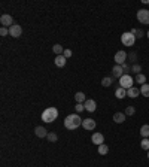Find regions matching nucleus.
Masks as SVG:
<instances>
[{
    "label": "nucleus",
    "instance_id": "nucleus-1",
    "mask_svg": "<svg viewBox=\"0 0 149 167\" xmlns=\"http://www.w3.org/2000/svg\"><path fill=\"white\" fill-rule=\"evenodd\" d=\"M82 125V121H81V117L78 114H73V115H67L66 120H64V127L67 130H76L78 127Z\"/></svg>",
    "mask_w": 149,
    "mask_h": 167
},
{
    "label": "nucleus",
    "instance_id": "nucleus-2",
    "mask_svg": "<svg viewBox=\"0 0 149 167\" xmlns=\"http://www.w3.org/2000/svg\"><path fill=\"white\" fill-rule=\"evenodd\" d=\"M58 117V109L57 108H48L42 112V121L45 123H52Z\"/></svg>",
    "mask_w": 149,
    "mask_h": 167
},
{
    "label": "nucleus",
    "instance_id": "nucleus-3",
    "mask_svg": "<svg viewBox=\"0 0 149 167\" xmlns=\"http://www.w3.org/2000/svg\"><path fill=\"white\" fill-rule=\"evenodd\" d=\"M121 42L125 45V46H133L134 45V42H136V36L130 32H125V33H122V36H121Z\"/></svg>",
    "mask_w": 149,
    "mask_h": 167
},
{
    "label": "nucleus",
    "instance_id": "nucleus-4",
    "mask_svg": "<svg viewBox=\"0 0 149 167\" xmlns=\"http://www.w3.org/2000/svg\"><path fill=\"white\" fill-rule=\"evenodd\" d=\"M133 82H134V79H133L130 75H124V76L119 79V85H121V88H124V90H130V88L133 87Z\"/></svg>",
    "mask_w": 149,
    "mask_h": 167
},
{
    "label": "nucleus",
    "instance_id": "nucleus-5",
    "mask_svg": "<svg viewBox=\"0 0 149 167\" xmlns=\"http://www.w3.org/2000/svg\"><path fill=\"white\" fill-rule=\"evenodd\" d=\"M137 20L142 24H149V11L148 9H140L137 12Z\"/></svg>",
    "mask_w": 149,
    "mask_h": 167
},
{
    "label": "nucleus",
    "instance_id": "nucleus-6",
    "mask_svg": "<svg viewBox=\"0 0 149 167\" xmlns=\"http://www.w3.org/2000/svg\"><path fill=\"white\" fill-rule=\"evenodd\" d=\"M0 24H2V27H12L14 26V20H12V17L11 15H8V14H3L2 17H0Z\"/></svg>",
    "mask_w": 149,
    "mask_h": 167
},
{
    "label": "nucleus",
    "instance_id": "nucleus-7",
    "mask_svg": "<svg viewBox=\"0 0 149 167\" xmlns=\"http://www.w3.org/2000/svg\"><path fill=\"white\" fill-rule=\"evenodd\" d=\"M113 58H115V63H116L118 66H122V64L125 63V60H127V52H125V51H118Z\"/></svg>",
    "mask_w": 149,
    "mask_h": 167
},
{
    "label": "nucleus",
    "instance_id": "nucleus-8",
    "mask_svg": "<svg viewBox=\"0 0 149 167\" xmlns=\"http://www.w3.org/2000/svg\"><path fill=\"white\" fill-rule=\"evenodd\" d=\"M9 35L12 38H20L23 35V27L18 26V24H14L12 27H9Z\"/></svg>",
    "mask_w": 149,
    "mask_h": 167
},
{
    "label": "nucleus",
    "instance_id": "nucleus-9",
    "mask_svg": "<svg viewBox=\"0 0 149 167\" xmlns=\"http://www.w3.org/2000/svg\"><path fill=\"white\" fill-rule=\"evenodd\" d=\"M91 142H93L94 145L100 146V145L105 143V136H103L102 133H93V136H91Z\"/></svg>",
    "mask_w": 149,
    "mask_h": 167
},
{
    "label": "nucleus",
    "instance_id": "nucleus-10",
    "mask_svg": "<svg viewBox=\"0 0 149 167\" xmlns=\"http://www.w3.org/2000/svg\"><path fill=\"white\" fill-rule=\"evenodd\" d=\"M96 121L94 120H91V118H85V120H82V127L85 128V130H94L96 128Z\"/></svg>",
    "mask_w": 149,
    "mask_h": 167
},
{
    "label": "nucleus",
    "instance_id": "nucleus-11",
    "mask_svg": "<svg viewBox=\"0 0 149 167\" xmlns=\"http://www.w3.org/2000/svg\"><path fill=\"white\" fill-rule=\"evenodd\" d=\"M112 75H113V78H118V79H121L125 73H124V70H122V66H118V64H115L113 66V69H112Z\"/></svg>",
    "mask_w": 149,
    "mask_h": 167
},
{
    "label": "nucleus",
    "instance_id": "nucleus-12",
    "mask_svg": "<svg viewBox=\"0 0 149 167\" xmlns=\"http://www.w3.org/2000/svg\"><path fill=\"white\" fill-rule=\"evenodd\" d=\"M84 106H85V111H88V112H94L97 109V103L93 99H87V102L84 103Z\"/></svg>",
    "mask_w": 149,
    "mask_h": 167
},
{
    "label": "nucleus",
    "instance_id": "nucleus-13",
    "mask_svg": "<svg viewBox=\"0 0 149 167\" xmlns=\"http://www.w3.org/2000/svg\"><path fill=\"white\" fill-rule=\"evenodd\" d=\"M66 61H67V58H66L64 55H57L54 63H55L57 67H64V66H66Z\"/></svg>",
    "mask_w": 149,
    "mask_h": 167
},
{
    "label": "nucleus",
    "instance_id": "nucleus-14",
    "mask_svg": "<svg viewBox=\"0 0 149 167\" xmlns=\"http://www.w3.org/2000/svg\"><path fill=\"white\" fill-rule=\"evenodd\" d=\"M125 114H122V112H116L115 115H113V121L116 123V124H122L124 121H125Z\"/></svg>",
    "mask_w": 149,
    "mask_h": 167
},
{
    "label": "nucleus",
    "instance_id": "nucleus-15",
    "mask_svg": "<svg viewBox=\"0 0 149 167\" xmlns=\"http://www.w3.org/2000/svg\"><path fill=\"white\" fill-rule=\"evenodd\" d=\"M139 94H140V90H139V88H136V87H131L130 90H127V96H128V97H131V99H136Z\"/></svg>",
    "mask_w": 149,
    "mask_h": 167
},
{
    "label": "nucleus",
    "instance_id": "nucleus-16",
    "mask_svg": "<svg viewBox=\"0 0 149 167\" xmlns=\"http://www.w3.org/2000/svg\"><path fill=\"white\" fill-rule=\"evenodd\" d=\"M35 134H36L37 137L43 139V137H46V136H48V131H46L43 127H36V128H35Z\"/></svg>",
    "mask_w": 149,
    "mask_h": 167
},
{
    "label": "nucleus",
    "instance_id": "nucleus-17",
    "mask_svg": "<svg viewBox=\"0 0 149 167\" xmlns=\"http://www.w3.org/2000/svg\"><path fill=\"white\" fill-rule=\"evenodd\" d=\"M115 96H116V99H119V100H121V99L127 97V90H124V88H121V87H119V88H116V90H115Z\"/></svg>",
    "mask_w": 149,
    "mask_h": 167
},
{
    "label": "nucleus",
    "instance_id": "nucleus-18",
    "mask_svg": "<svg viewBox=\"0 0 149 167\" xmlns=\"http://www.w3.org/2000/svg\"><path fill=\"white\" fill-rule=\"evenodd\" d=\"M52 51H54V54H55V55H63V52H64V48H63L61 45L55 43V45L52 46Z\"/></svg>",
    "mask_w": 149,
    "mask_h": 167
},
{
    "label": "nucleus",
    "instance_id": "nucleus-19",
    "mask_svg": "<svg viewBox=\"0 0 149 167\" xmlns=\"http://www.w3.org/2000/svg\"><path fill=\"white\" fill-rule=\"evenodd\" d=\"M74 99H76V102H78V103H82V105L87 102V97H85V94H84V93H81V91L74 94Z\"/></svg>",
    "mask_w": 149,
    "mask_h": 167
},
{
    "label": "nucleus",
    "instance_id": "nucleus-20",
    "mask_svg": "<svg viewBox=\"0 0 149 167\" xmlns=\"http://www.w3.org/2000/svg\"><path fill=\"white\" fill-rule=\"evenodd\" d=\"M140 94L143 97H149V84H143L140 87Z\"/></svg>",
    "mask_w": 149,
    "mask_h": 167
},
{
    "label": "nucleus",
    "instance_id": "nucleus-21",
    "mask_svg": "<svg viewBox=\"0 0 149 167\" xmlns=\"http://www.w3.org/2000/svg\"><path fill=\"white\" fill-rule=\"evenodd\" d=\"M140 134H142V137H149V125L148 124L140 127Z\"/></svg>",
    "mask_w": 149,
    "mask_h": 167
},
{
    "label": "nucleus",
    "instance_id": "nucleus-22",
    "mask_svg": "<svg viewBox=\"0 0 149 167\" xmlns=\"http://www.w3.org/2000/svg\"><path fill=\"white\" fill-rule=\"evenodd\" d=\"M112 82H113V78H111V76H105V78L102 79V85H103V87H111Z\"/></svg>",
    "mask_w": 149,
    "mask_h": 167
},
{
    "label": "nucleus",
    "instance_id": "nucleus-23",
    "mask_svg": "<svg viewBox=\"0 0 149 167\" xmlns=\"http://www.w3.org/2000/svg\"><path fill=\"white\" fill-rule=\"evenodd\" d=\"M140 148L145 149V151H149V139L148 137H143L142 142H140Z\"/></svg>",
    "mask_w": 149,
    "mask_h": 167
},
{
    "label": "nucleus",
    "instance_id": "nucleus-24",
    "mask_svg": "<svg viewBox=\"0 0 149 167\" xmlns=\"http://www.w3.org/2000/svg\"><path fill=\"white\" fill-rule=\"evenodd\" d=\"M108 152H109L108 145H105V143H103V145H100V146H99V154H100V155H106Z\"/></svg>",
    "mask_w": 149,
    "mask_h": 167
},
{
    "label": "nucleus",
    "instance_id": "nucleus-25",
    "mask_svg": "<svg viewBox=\"0 0 149 167\" xmlns=\"http://www.w3.org/2000/svg\"><path fill=\"white\" fill-rule=\"evenodd\" d=\"M137 84H146V76L145 75H142V73H139V75H136V79H134Z\"/></svg>",
    "mask_w": 149,
    "mask_h": 167
},
{
    "label": "nucleus",
    "instance_id": "nucleus-26",
    "mask_svg": "<svg viewBox=\"0 0 149 167\" xmlns=\"http://www.w3.org/2000/svg\"><path fill=\"white\" fill-rule=\"evenodd\" d=\"M134 112H136V109H134L133 106H127L124 114H125V115H128V117H131V115H134Z\"/></svg>",
    "mask_w": 149,
    "mask_h": 167
},
{
    "label": "nucleus",
    "instance_id": "nucleus-27",
    "mask_svg": "<svg viewBox=\"0 0 149 167\" xmlns=\"http://www.w3.org/2000/svg\"><path fill=\"white\" fill-rule=\"evenodd\" d=\"M46 139H48L49 142H57V140H58V136H57L55 133H48Z\"/></svg>",
    "mask_w": 149,
    "mask_h": 167
},
{
    "label": "nucleus",
    "instance_id": "nucleus-28",
    "mask_svg": "<svg viewBox=\"0 0 149 167\" xmlns=\"http://www.w3.org/2000/svg\"><path fill=\"white\" fill-rule=\"evenodd\" d=\"M74 111H76V114H81V112L85 111V106H84L82 103H78V105L74 106Z\"/></svg>",
    "mask_w": 149,
    "mask_h": 167
},
{
    "label": "nucleus",
    "instance_id": "nucleus-29",
    "mask_svg": "<svg viewBox=\"0 0 149 167\" xmlns=\"http://www.w3.org/2000/svg\"><path fill=\"white\" fill-rule=\"evenodd\" d=\"M131 70H133V72H136V73L139 75V73H140V70H142V66H140V64H134V66L131 67Z\"/></svg>",
    "mask_w": 149,
    "mask_h": 167
},
{
    "label": "nucleus",
    "instance_id": "nucleus-30",
    "mask_svg": "<svg viewBox=\"0 0 149 167\" xmlns=\"http://www.w3.org/2000/svg\"><path fill=\"white\" fill-rule=\"evenodd\" d=\"M0 35H2V36H8V35H9V29L2 27V29H0Z\"/></svg>",
    "mask_w": 149,
    "mask_h": 167
},
{
    "label": "nucleus",
    "instance_id": "nucleus-31",
    "mask_svg": "<svg viewBox=\"0 0 149 167\" xmlns=\"http://www.w3.org/2000/svg\"><path fill=\"white\" fill-rule=\"evenodd\" d=\"M72 54H73V52H72L70 49H64V52H63V55H64L66 58H70V57H72Z\"/></svg>",
    "mask_w": 149,
    "mask_h": 167
},
{
    "label": "nucleus",
    "instance_id": "nucleus-32",
    "mask_svg": "<svg viewBox=\"0 0 149 167\" xmlns=\"http://www.w3.org/2000/svg\"><path fill=\"white\" fill-rule=\"evenodd\" d=\"M143 36V32L142 30H137V35H136V38H142Z\"/></svg>",
    "mask_w": 149,
    "mask_h": 167
},
{
    "label": "nucleus",
    "instance_id": "nucleus-33",
    "mask_svg": "<svg viewBox=\"0 0 149 167\" xmlns=\"http://www.w3.org/2000/svg\"><path fill=\"white\" fill-rule=\"evenodd\" d=\"M130 58H133V61H134V60H136V54H134V52H133V54H130Z\"/></svg>",
    "mask_w": 149,
    "mask_h": 167
},
{
    "label": "nucleus",
    "instance_id": "nucleus-34",
    "mask_svg": "<svg viewBox=\"0 0 149 167\" xmlns=\"http://www.w3.org/2000/svg\"><path fill=\"white\" fill-rule=\"evenodd\" d=\"M146 35H148V38H149V32H148V33H146Z\"/></svg>",
    "mask_w": 149,
    "mask_h": 167
},
{
    "label": "nucleus",
    "instance_id": "nucleus-35",
    "mask_svg": "<svg viewBox=\"0 0 149 167\" xmlns=\"http://www.w3.org/2000/svg\"><path fill=\"white\" fill-rule=\"evenodd\" d=\"M148 158H149V151H148Z\"/></svg>",
    "mask_w": 149,
    "mask_h": 167
}]
</instances>
